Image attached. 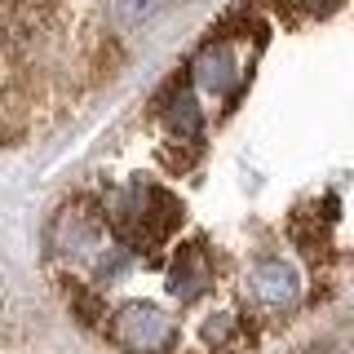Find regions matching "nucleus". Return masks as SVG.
Listing matches in <instances>:
<instances>
[{
	"label": "nucleus",
	"instance_id": "nucleus-2",
	"mask_svg": "<svg viewBox=\"0 0 354 354\" xmlns=\"http://www.w3.org/2000/svg\"><path fill=\"white\" fill-rule=\"evenodd\" d=\"M319 354H346V346H332V350H319Z\"/></svg>",
	"mask_w": 354,
	"mask_h": 354
},
{
	"label": "nucleus",
	"instance_id": "nucleus-1",
	"mask_svg": "<svg viewBox=\"0 0 354 354\" xmlns=\"http://www.w3.org/2000/svg\"><path fill=\"white\" fill-rule=\"evenodd\" d=\"M204 0H0V151L84 120Z\"/></svg>",
	"mask_w": 354,
	"mask_h": 354
}]
</instances>
